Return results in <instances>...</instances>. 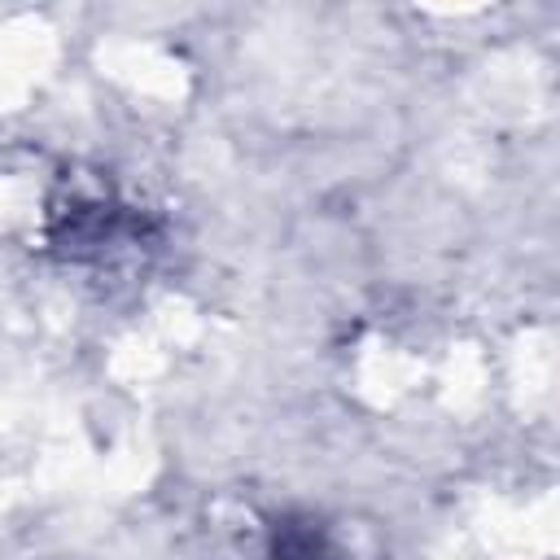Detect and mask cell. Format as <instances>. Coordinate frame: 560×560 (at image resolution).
<instances>
[{
  "label": "cell",
  "mask_w": 560,
  "mask_h": 560,
  "mask_svg": "<svg viewBox=\"0 0 560 560\" xmlns=\"http://www.w3.org/2000/svg\"><path fill=\"white\" fill-rule=\"evenodd\" d=\"M140 241H144L140 210L118 201L105 184L66 179L48 197V245L66 262L105 267L122 254H136Z\"/></svg>",
  "instance_id": "obj_1"
},
{
  "label": "cell",
  "mask_w": 560,
  "mask_h": 560,
  "mask_svg": "<svg viewBox=\"0 0 560 560\" xmlns=\"http://www.w3.org/2000/svg\"><path fill=\"white\" fill-rule=\"evenodd\" d=\"M258 560H346L337 538L319 516L306 512H284L267 525V542Z\"/></svg>",
  "instance_id": "obj_2"
}]
</instances>
